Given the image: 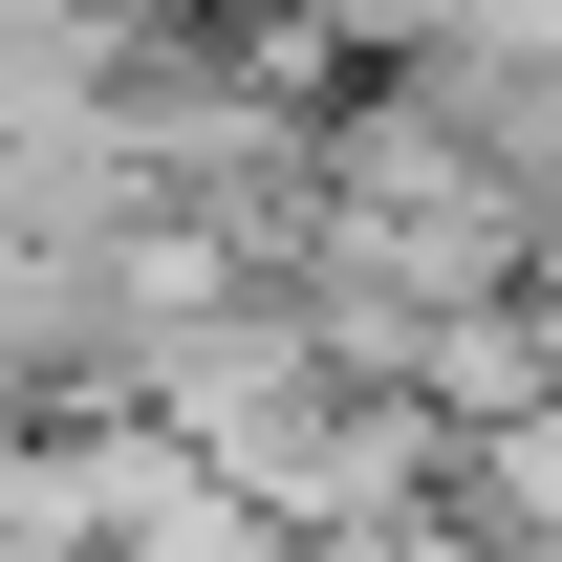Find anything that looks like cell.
<instances>
[{"mask_svg": "<svg viewBox=\"0 0 562 562\" xmlns=\"http://www.w3.org/2000/svg\"><path fill=\"white\" fill-rule=\"evenodd\" d=\"M390 66H476V44H562V0H347Z\"/></svg>", "mask_w": 562, "mask_h": 562, "instance_id": "6da1fadb", "label": "cell"}]
</instances>
